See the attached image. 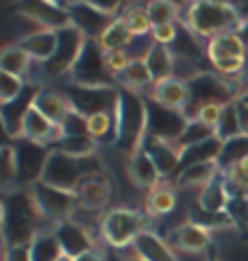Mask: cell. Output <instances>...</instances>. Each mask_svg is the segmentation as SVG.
<instances>
[{"label": "cell", "instance_id": "60", "mask_svg": "<svg viewBox=\"0 0 248 261\" xmlns=\"http://www.w3.org/2000/svg\"><path fill=\"white\" fill-rule=\"evenodd\" d=\"M127 261H144V259H139V257L135 255V257H131V259H127Z\"/></svg>", "mask_w": 248, "mask_h": 261}, {"label": "cell", "instance_id": "13", "mask_svg": "<svg viewBox=\"0 0 248 261\" xmlns=\"http://www.w3.org/2000/svg\"><path fill=\"white\" fill-rule=\"evenodd\" d=\"M85 42H87V37L77 27H72V24L57 31V50L46 63H41L44 65V72L51 76H61L65 72H70L72 65L77 63Z\"/></svg>", "mask_w": 248, "mask_h": 261}, {"label": "cell", "instance_id": "52", "mask_svg": "<svg viewBox=\"0 0 248 261\" xmlns=\"http://www.w3.org/2000/svg\"><path fill=\"white\" fill-rule=\"evenodd\" d=\"M222 105H205V107L198 111V116L196 120H201L203 124L207 126H211V128H216L218 126V122H220V116H222Z\"/></svg>", "mask_w": 248, "mask_h": 261}, {"label": "cell", "instance_id": "8", "mask_svg": "<svg viewBox=\"0 0 248 261\" xmlns=\"http://www.w3.org/2000/svg\"><path fill=\"white\" fill-rule=\"evenodd\" d=\"M70 79L72 85L81 87H118L115 76L107 70L105 50L98 44V39H87L85 42L77 63L70 70Z\"/></svg>", "mask_w": 248, "mask_h": 261}, {"label": "cell", "instance_id": "57", "mask_svg": "<svg viewBox=\"0 0 248 261\" xmlns=\"http://www.w3.org/2000/svg\"><path fill=\"white\" fill-rule=\"evenodd\" d=\"M237 37L242 39V44L246 46V50H248V20L242 22V27L237 29Z\"/></svg>", "mask_w": 248, "mask_h": 261}, {"label": "cell", "instance_id": "37", "mask_svg": "<svg viewBox=\"0 0 248 261\" xmlns=\"http://www.w3.org/2000/svg\"><path fill=\"white\" fill-rule=\"evenodd\" d=\"M170 53L175 57H187V59H192V61H198L203 55V48L198 46L196 35L183 22H179V35L175 39V44L170 46Z\"/></svg>", "mask_w": 248, "mask_h": 261}, {"label": "cell", "instance_id": "23", "mask_svg": "<svg viewBox=\"0 0 248 261\" xmlns=\"http://www.w3.org/2000/svg\"><path fill=\"white\" fill-rule=\"evenodd\" d=\"M172 242L175 246L187 252H203L211 248V238L209 231H205L203 226H198L194 222L181 224L175 233H172Z\"/></svg>", "mask_w": 248, "mask_h": 261}, {"label": "cell", "instance_id": "5", "mask_svg": "<svg viewBox=\"0 0 248 261\" xmlns=\"http://www.w3.org/2000/svg\"><path fill=\"white\" fill-rule=\"evenodd\" d=\"M187 92H189V98L183 109L187 120H196L198 111L205 105H222V107H227V105L235 102L239 98L237 87L231 81L216 74V72H203V74H198L194 81L187 83Z\"/></svg>", "mask_w": 248, "mask_h": 261}, {"label": "cell", "instance_id": "46", "mask_svg": "<svg viewBox=\"0 0 248 261\" xmlns=\"http://www.w3.org/2000/svg\"><path fill=\"white\" fill-rule=\"evenodd\" d=\"M203 72L205 70L198 65V61H192V59H187V57H175V59H172V79L181 81V83H189V81H194L198 74H203Z\"/></svg>", "mask_w": 248, "mask_h": 261}, {"label": "cell", "instance_id": "40", "mask_svg": "<svg viewBox=\"0 0 248 261\" xmlns=\"http://www.w3.org/2000/svg\"><path fill=\"white\" fill-rule=\"evenodd\" d=\"M146 205H148V214L151 216H168L177 207V194L165 185H157L148 194Z\"/></svg>", "mask_w": 248, "mask_h": 261}, {"label": "cell", "instance_id": "3", "mask_svg": "<svg viewBox=\"0 0 248 261\" xmlns=\"http://www.w3.org/2000/svg\"><path fill=\"white\" fill-rule=\"evenodd\" d=\"M115 144L124 152L135 154L146 137V98L120 87L115 107Z\"/></svg>", "mask_w": 248, "mask_h": 261}, {"label": "cell", "instance_id": "49", "mask_svg": "<svg viewBox=\"0 0 248 261\" xmlns=\"http://www.w3.org/2000/svg\"><path fill=\"white\" fill-rule=\"evenodd\" d=\"M179 35V22L175 24H161V27H153V44H159V46H165L170 48L172 44H175V39Z\"/></svg>", "mask_w": 248, "mask_h": 261}, {"label": "cell", "instance_id": "47", "mask_svg": "<svg viewBox=\"0 0 248 261\" xmlns=\"http://www.w3.org/2000/svg\"><path fill=\"white\" fill-rule=\"evenodd\" d=\"M59 130H61V137H85V135H89L87 118L83 116V113L70 109L68 116H65L63 122L59 124Z\"/></svg>", "mask_w": 248, "mask_h": 261}, {"label": "cell", "instance_id": "44", "mask_svg": "<svg viewBox=\"0 0 248 261\" xmlns=\"http://www.w3.org/2000/svg\"><path fill=\"white\" fill-rule=\"evenodd\" d=\"M225 174L229 194H248V157L231 166Z\"/></svg>", "mask_w": 248, "mask_h": 261}, {"label": "cell", "instance_id": "58", "mask_svg": "<svg viewBox=\"0 0 248 261\" xmlns=\"http://www.w3.org/2000/svg\"><path fill=\"white\" fill-rule=\"evenodd\" d=\"M207 261H220V257H218V252H216V248H209V255H207Z\"/></svg>", "mask_w": 248, "mask_h": 261}, {"label": "cell", "instance_id": "59", "mask_svg": "<svg viewBox=\"0 0 248 261\" xmlns=\"http://www.w3.org/2000/svg\"><path fill=\"white\" fill-rule=\"evenodd\" d=\"M3 220H5V200L0 198V226H3Z\"/></svg>", "mask_w": 248, "mask_h": 261}, {"label": "cell", "instance_id": "34", "mask_svg": "<svg viewBox=\"0 0 248 261\" xmlns=\"http://www.w3.org/2000/svg\"><path fill=\"white\" fill-rule=\"evenodd\" d=\"M87 130L96 144H115V113H94V116H89Z\"/></svg>", "mask_w": 248, "mask_h": 261}, {"label": "cell", "instance_id": "48", "mask_svg": "<svg viewBox=\"0 0 248 261\" xmlns=\"http://www.w3.org/2000/svg\"><path fill=\"white\" fill-rule=\"evenodd\" d=\"M24 85H27L24 79H18V76L7 74V72L0 70V105L13 100V98L24 89Z\"/></svg>", "mask_w": 248, "mask_h": 261}, {"label": "cell", "instance_id": "30", "mask_svg": "<svg viewBox=\"0 0 248 261\" xmlns=\"http://www.w3.org/2000/svg\"><path fill=\"white\" fill-rule=\"evenodd\" d=\"M133 39H135L133 33L129 31V27L124 24V20L118 15V18H115L109 27H107V31L101 35L98 44L103 46L105 53H115V50H127Z\"/></svg>", "mask_w": 248, "mask_h": 261}, {"label": "cell", "instance_id": "17", "mask_svg": "<svg viewBox=\"0 0 248 261\" xmlns=\"http://www.w3.org/2000/svg\"><path fill=\"white\" fill-rule=\"evenodd\" d=\"M53 233L57 235V240L61 244L63 255L70 257V259H77L79 255H83V252L94 250V240H92V235H89V231L72 218L55 224Z\"/></svg>", "mask_w": 248, "mask_h": 261}, {"label": "cell", "instance_id": "1", "mask_svg": "<svg viewBox=\"0 0 248 261\" xmlns=\"http://www.w3.org/2000/svg\"><path fill=\"white\" fill-rule=\"evenodd\" d=\"M5 200V220L0 226L5 248L9 246H29L41 233L44 216L35 205L33 194L27 190H15L3 196Z\"/></svg>", "mask_w": 248, "mask_h": 261}, {"label": "cell", "instance_id": "42", "mask_svg": "<svg viewBox=\"0 0 248 261\" xmlns=\"http://www.w3.org/2000/svg\"><path fill=\"white\" fill-rule=\"evenodd\" d=\"M242 135V128H239V120H237V109H235V102L227 105L222 109V116H220V122L216 126V137L222 142H229L233 137H239Z\"/></svg>", "mask_w": 248, "mask_h": 261}, {"label": "cell", "instance_id": "25", "mask_svg": "<svg viewBox=\"0 0 248 261\" xmlns=\"http://www.w3.org/2000/svg\"><path fill=\"white\" fill-rule=\"evenodd\" d=\"M222 140H218L216 135L205 140L201 144H194L189 148H183L181 150V170H185L189 166H196V163H218V157L222 152Z\"/></svg>", "mask_w": 248, "mask_h": 261}, {"label": "cell", "instance_id": "2", "mask_svg": "<svg viewBox=\"0 0 248 261\" xmlns=\"http://www.w3.org/2000/svg\"><path fill=\"white\" fill-rule=\"evenodd\" d=\"M244 18L233 5L220 0H198L192 3L185 11L183 24L196 37L213 39L227 33H237Z\"/></svg>", "mask_w": 248, "mask_h": 261}, {"label": "cell", "instance_id": "38", "mask_svg": "<svg viewBox=\"0 0 248 261\" xmlns=\"http://www.w3.org/2000/svg\"><path fill=\"white\" fill-rule=\"evenodd\" d=\"M189 222L203 226L205 231L233 226V220H231V216L227 214V211H207L201 205H194L192 209H189Z\"/></svg>", "mask_w": 248, "mask_h": 261}, {"label": "cell", "instance_id": "7", "mask_svg": "<svg viewBox=\"0 0 248 261\" xmlns=\"http://www.w3.org/2000/svg\"><path fill=\"white\" fill-rule=\"evenodd\" d=\"M148 231V218L135 209H111L101 218V235L111 248H127Z\"/></svg>", "mask_w": 248, "mask_h": 261}, {"label": "cell", "instance_id": "36", "mask_svg": "<svg viewBox=\"0 0 248 261\" xmlns=\"http://www.w3.org/2000/svg\"><path fill=\"white\" fill-rule=\"evenodd\" d=\"M248 157V137L246 135H239V137H233L222 144V152L218 157V168L220 172H227L231 166H235L237 161H242Z\"/></svg>", "mask_w": 248, "mask_h": 261}, {"label": "cell", "instance_id": "45", "mask_svg": "<svg viewBox=\"0 0 248 261\" xmlns=\"http://www.w3.org/2000/svg\"><path fill=\"white\" fill-rule=\"evenodd\" d=\"M227 214L233 220V224L242 226L246 233L248 231V194H229Z\"/></svg>", "mask_w": 248, "mask_h": 261}, {"label": "cell", "instance_id": "51", "mask_svg": "<svg viewBox=\"0 0 248 261\" xmlns=\"http://www.w3.org/2000/svg\"><path fill=\"white\" fill-rule=\"evenodd\" d=\"M105 61H107V70L113 76H118L129 68V63L133 59L127 55V50H115V53H105Z\"/></svg>", "mask_w": 248, "mask_h": 261}, {"label": "cell", "instance_id": "32", "mask_svg": "<svg viewBox=\"0 0 248 261\" xmlns=\"http://www.w3.org/2000/svg\"><path fill=\"white\" fill-rule=\"evenodd\" d=\"M61 257L65 255L53 231H41L31 242V261H59Z\"/></svg>", "mask_w": 248, "mask_h": 261}, {"label": "cell", "instance_id": "54", "mask_svg": "<svg viewBox=\"0 0 248 261\" xmlns=\"http://www.w3.org/2000/svg\"><path fill=\"white\" fill-rule=\"evenodd\" d=\"M235 109H237V120H239V128H242V135L248 137V102L237 98L235 100Z\"/></svg>", "mask_w": 248, "mask_h": 261}, {"label": "cell", "instance_id": "56", "mask_svg": "<svg viewBox=\"0 0 248 261\" xmlns=\"http://www.w3.org/2000/svg\"><path fill=\"white\" fill-rule=\"evenodd\" d=\"M72 261H105V257L98 250H89V252H83V255H79L77 259H72Z\"/></svg>", "mask_w": 248, "mask_h": 261}, {"label": "cell", "instance_id": "55", "mask_svg": "<svg viewBox=\"0 0 248 261\" xmlns=\"http://www.w3.org/2000/svg\"><path fill=\"white\" fill-rule=\"evenodd\" d=\"M13 142H15V137L9 133V130H7V126L3 124V120H0V150H3V148H11Z\"/></svg>", "mask_w": 248, "mask_h": 261}, {"label": "cell", "instance_id": "62", "mask_svg": "<svg viewBox=\"0 0 248 261\" xmlns=\"http://www.w3.org/2000/svg\"><path fill=\"white\" fill-rule=\"evenodd\" d=\"M244 240H248V231H246V233H244Z\"/></svg>", "mask_w": 248, "mask_h": 261}, {"label": "cell", "instance_id": "39", "mask_svg": "<svg viewBox=\"0 0 248 261\" xmlns=\"http://www.w3.org/2000/svg\"><path fill=\"white\" fill-rule=\"evenodd\" d=\"M96 146L98 144L89 135H85V137H61L59 142L51 146V150L65 152V154H70V157H94Z\"/></svg>", "mask_w": 248, "mask_h": 261}, {"label": "cell", "instance_id": "27", "mask_svg": "<svg viewBox=\"0 0 248 261\" xmlns=\"http://www.w3.org/2000/svg\"><path fill=\"white\" fill-rule=\"evenodd\" d=\"M115 83H120L118 87H122V89L139 94L142 89L153 87V76H151V72H148L144 59H133L122 74L115 76Z\"/></svg>", "mask_w": 248, "mask_h": 261}, {"label": "cell", "instance_id": "21", "mask_svg": "<svg viewBox=\"0 0 248 261\" xmlns=\"http://www.w3.org/2000/svg\"><path fill=\"white\" fill-rule=\"evenodd\" d=\"M33 61L46 63L57 50V31H37L31 33L18 44Z\"/></svg>", "mask_w": 248, "mask_h": 261}, {"label": "cell", "instance_id": "28", "mask_svg": "<svg viewBox=\"0 0 248 261\" xmlns=\"http://www.w3.org/2000/svg\"><path fill=\"white\" fill-rule=\"evenodd\" d=\"M35 109L41 113L44 118H48L55 126H59L63 118L68 116L70 105L65 102V98L57 92H48V89H41V94L37 96L35 100Z\"/></svg>", "mask_w": 248, "mask_h": 261}, {"label": "cell", "instance_id": "53", "mask_svg": "<svg viewBox=\"0 0 248 261\" xmlns=\"http://www.w3.org/2000/svg\"><path fill=\"white\" fill-rule=\"evenodd\" d=\"M3 261H31V244L29 246H9L5 248Z\"/></svg>", "mask_w": 248, "mask_h": 261}, {"label": "cell", "instance_id": "15", "mask_svg": "<svg viewBox=\"0 0 248 261\" xmlns=\"http://www.w3.org/2000/svg\"><path fill=\"white\" fill-rule=\"evenodd\" d=\"M70 13L72 27H77L87 39H101V35L107 31V27L115 20L109 15H103L96 11L89 0H79V3H61Z\"/></svg>", "mask_w": 248, "mask_h": 261}, {"label": "cell", "instance_id": "16", "mask_svg": "<svg viewBox=\"0 0 248 261\" xmlns=\"http://www.w3.org/2000/svg\"><path fill=\"white\" fill-rule=\"evenodd\" d=\"M20 13H24L29 20L37 22L41 31H61L70 27V13L61 3H48V0H35V3H22Z\"/></svg>", "mask_w": 248, "mask_h": 261}, {"label": "cell", "instance_id": "26", "mask_svg": "<svg viewBox=\"0 0 248 261\" xmlns=\"http://www.w3.org/2000/svg\"><path fill=\"white\" fill-rule=\"evenodd\" d=\"M142 59H144V63H146L148 72H151L153 83L172 76V59H175V57H172L170 48L159 46V44H153V46L146 50V55L142 57Z\"/></svg>", "mask_w": 248, "mask_h": 261}, {"label": "cell", "instance_id": "41", "mask_svg": "<svg viewBox=\"0 0 248 261\" xmlns=\"http://www.w3.org/2000/svg\"><path fill=\"white\" fill-rule=\"evenodd\" d=\"M148 15H151L153 27H161V24L179 22L181 9L179 5L170 3V0H155V3H148Z\"/></svg>", "mask_w": 248, "mask_h": 261}, {"label": "cell", "instance_id": "33", "mask_svg": "<svg viewBox=\"0 0 248 261\" xmlns=\"http://www.w3.org/2000/svg\"><path fill=\"white\" fill-rule=\"evenodd\" d=\"M33 59L22 50L20 46H7L0 50V70L7 74H13L18 79H24L31 70Z\"/></svg>", "mask_w": 248, "mask_h": 261}, {"label": "cell", "instance_id": "50", "mask_svg": "<svg viewBox=\"0 0 248 261\" xmlns=\"http://www.w3.org/2000/svg\"><path fill=\"white\" fill-rule=\"evenodd\" d=\"M11 181H15L13 148H3L0 150V185H9Z\"/></svg>", "mask_w": 248, "mask_h": 261}, {"label": "cell", "instance_id": "31", "mask_svg": "<svg viewBox=\"0 0 248 261\" xmlns=\"http://www.w3.org/2000/svg\"><path fill=\"white\" fill-rule=\"evenodd\" d=\"M198 205L207 211H227L229 205V187L225 181V174H218L213 181L203 187L201 198H198Z\"/></svg>", "mask_w": 248, "mask_h": 261}, {"label": "cell", "instance_id": "43", "mask_svg": "<svg viewBox=\"0 0 248 261\" xmlns=\"http://www.w3.org/2000/svg\"><path fill=\"white\" fill-rule=\"evenodd\" d=\"M213 135H216V128H211V126L203 124L201 120H189V122H187L185 133L181 135V140H179V144H177V148H179V150L189 148V146L201 144V142L209 140V137H213Z\"/></svg>", "mask_w": 248, "mask_h": 261}, {"label": "cell", "instance_id": "19", "mask_svg": "<svg viewBox=\"0 0 248 261\" xmlns=\"http://www.w3.org/2000/svg\"><path fill=\"white\" fill-rule=\"evenodd\" d=\"M142 148L151 154V159L157 166V170H159L161 178L165 176L177 178L179 168H181V150L175 144H168V142H161V140H155V137L146 135L142 142Z\"/></svg>", "mask_w": 248, "mask_h": 261}, {"label": "cell", "instance_id": "4", "mask_svg": "<svg viewBox=\"0 0 248 261\" xmlns=\"http://www.w3.org/2000/svg\"><path fill=\"white\" fill-rule=\"evenodd\" d=\"M103 172L101 168V159L96 157H70L65 152L59 150H51V157L46 161L44 174H41V181L59 187L65 192H77L79 185L85 181L87 176Z\"/></svg>", "mask_w": 248, "mask_h": 261}, {"label": "cell", "instance_id": "61", "mask_svg": "<svg viewBox=\"0 0 248 261\" xmlns=\"http://www.w3.org/2000/svg\"><path fill=\"white\" fill-rule=\"evenodd\" d=\"M59 261H72V259H70V257H61Z\"/></svg>", "mask_w": 248, "mask_h": 261}, {"label": "cell", "instance_id": "14", "mask_svg": "<svg viewBox=\"0 0 248 261\" xmlns=\"http://www.w3.org/2000/svg\"><path fill=\"white\" fill-rule=\"evenodd\" d=\"M41 94V85L39 83H27L24 89L9 102L0 105V120L7 126V130L13 137H22V124L27 113L35 107L37 96Z\"/></svg>", "mask_w": 248, "mask_h": 261}, {"label": "cell", "instance_id": "12", "mask_svg": "<svg viewBox=\"0 0 248 261\" xmlns=\"http://www.w3.org/2000/svg\"><path fill=\"white\" fill-rule=\"evenodd\" d=\"M31 194L35 198V205L41 211V216L51 220L53 224L70 220L79 207V198L74 192L59 190V187H53L44 181H37L35 185H31Z\"/></svg>", "mask_w": 248, "mask_h": 261}, {"label": "cell", "instance_id": "22", "mask_svg": "<svg viewBox=\"0 0 248 261\" xmlns=\"http://www.w3.org/2000/svg\"><path fill=\"white\" fill-rule=\"evenodd\" d=\"M129 174L139 187H148V190H155V187L159 185V181H161L159 170H157V166L151 159V154H148L144 148H139L135 154H131Z\"/></svg>", "mask_w": 248, "mask_h": 261}, {"label": "cell", "instance_id": "20", "mask_svg": "<svg viewBox=\"0 0 248 261\" xmlns=\"http://www.w3.org/2000/svg\"><path fill=\"white\" fill-rule=\"evenodd\" d=\"M155 102L163 105L168 109H177V111H183L185 105H187V98H189V92H187V83H181L177 79H163V81H157L151 87V94Z\"/></svg>", "mask_w": 248, "mask_h": 261}, {"label": "cell", "instance_id": "35", "mask_svg": "<svg viewBox=\"0 0 248 261\" xmlns=\"http://www.w3.org/2000/svg\"><path fill=\"white\" fill-rule=\"evenodd\" d=\"M124 24L129 27V31L133 33V37H142L153 33V22L148 15V5H127V9L120 15Z\"/></svg>", "mask_w": 248, "mask_h": 261}, {"label": "cell", "instance_id": "6", "mask_svg": "<svg viewBox=\"0 0 248 261\" xmlns=\"http://www.w3.org/2000/svg\"><path fill=\"white\" fill-rule=\"evenodd\" d=\"M205 57L209 59L211 68L216 70V74L237 83L239 76H242L246 70L248 50L242 44V39L237 37V33H227V35L213 37L207 42Z\"/></svg>", "mask_w": 248, "mask_h": 261}, {"label": "cell", "instance_id": "10", "mask_svg": "<svg viewBox=\"0 0 248 261\" xmlns=\"http://www.w3.org/2000/svg\"><path fill=\"white\" fill-rule=\"evenodd\" d=\"M187 118L183 111L168 109L163 105L155 102L151 96H146V135L155 137V140L168 142V144H179L181 135L187 128Z\"/></svg>", "mask_w": 248, "mask_h": 261}, {"label": "cell", "instance_id": "11", "mask_svg": "<svg viewBox=\"0 0 248 261\" xmlns=\"http://www.w3.org/2000/svg\"><path fill=\"white\" fill-rule=\"evenodd\" d=\"M11 148L15 159V181L22 185H35L41 181L46 161L51 157V146L31 142L27 137H15Z\"/></svg>", "mask_w": 248, "mask_h": 261}, {"label": "cell", "instance_id": "29", "mask_svg": "<svg viewBox=\"0 0 248 261\" xmlns=\"http://www.w3.org/2000/svg\"><path fill=\"white\" fill-rule=\"evenodd\" d=\"M220 174L218 163H196L177 174V185L179 187H207L213 178Z\"/></svg>", "mask_w": 248, "mask_h": 261}, {"label": "cell", "instance_id": "18", "mask_svg": "<svg viewBox=\"0 0 248 261\" xmlns=\"http://www.w3.org/2000/svg\"><path fill=\"white\" fill-rule=\"evenodd\" d=\"M111 181L107 178L105 172H98L87 176L85 181L79 185V190L74 192L79 198V207L85 211H94L98 214L101 209H105L111 200Z\"/></svg>", "mask_w": 248, "mask_h": 261}, {"label": "cell", "instance_id": "24", "mask_svg": "<svg viewBox=\"0 0 248 261\" xmlns=\"http://www.w3.org/2000/svg\"><path fill=\"white\" fill-rule=\"evenodd\" d=\"M135 252L144 261H179L172 248L165 244L155 231H144L135 240Z\"/></svg>", "mask_w": 248, "mask_h": 261}, {"label": "cell", "instance_id": "9", "mask_svg": "<svg viewBox=\"0 0 248 261\" xmlns=\"http://www.w3.org/2000/svg\"><path fill=\"white\" fill-rule=\"evenodd\" d=\"M70 109L83 113L85 118L94 113H113L118 107L120 87H81L68 85L61 92Z\"/></svg>", "mask_w": 248, "mask_h": 261}]
</instances>
